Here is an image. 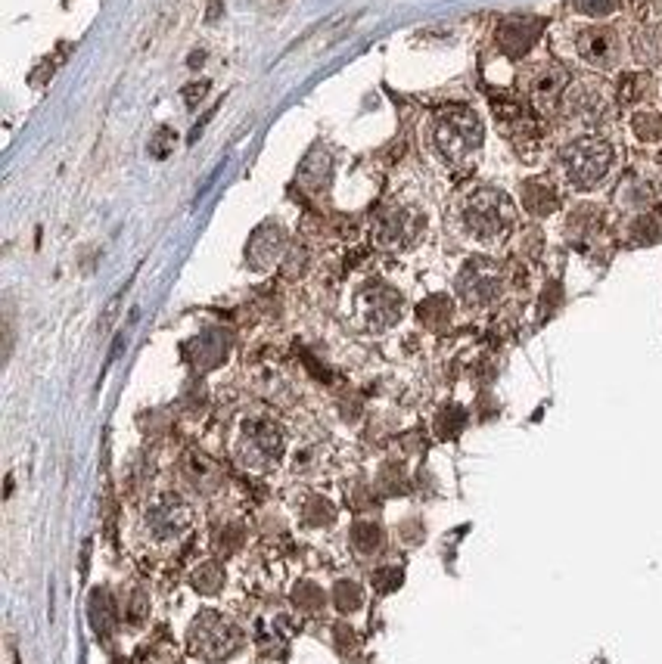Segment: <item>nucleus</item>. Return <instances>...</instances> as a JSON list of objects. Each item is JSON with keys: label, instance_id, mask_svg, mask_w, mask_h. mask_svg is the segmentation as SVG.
Wrapping results in <instances>:
<instances>
[{"label": "nucleus", "instance_id": "obj_1", "mask_svg": "<svg viewBox=\"0 0 662 664\" xmlns=\"http://www.w3.org/2000/svg\"><path fill=\"white\" fill-rule=\"evenodd\" d=\"M516 209L504 193L497 190H479L466 196L464 209H460V224H464L466 236L479 242H497L510 233L513 227Z\"/></svg>", "mask_w": 662, "mask_h": 664}, {"label": "nucleus", "instance_id": "obj_2", "mask_svg": "<svg viewBox=\"0 0 662 664\" xmlns=\"http://www.w3.org/2000/svg\"><path fill=\"white\" fill-rule=\"evenodd\" d=\"M433 143L445 162L464 164L470 156H476L479 143H482V125H479L476 112L470 109H442L433 121Z\"/></svg>", "mask_w": 662, "mask_h": 664}, {"label": "nucleus", "instance_id": "obj_3", "mask_svg": "<svg viewBox=\"0 0 662 664\" xmlns=\"http://www.w3.org/2000/svg\"><path fill=\"white\" fill-rule=\"evenodd\" d=\"M610 164H612V146L597 137L579 140V143H573L563 152L566 178L573 180L575 187H581V190L597 187L600 180L606 178V172H610Z\"/></svg>", "mask_w": 662, "mask_h": 664}, {"label": "nucleus", "instance_id": "obj_4", "mask_svg": "<svg viewBox=\"0 0 662 664\" xmlns=\"http://www.w3.org/2000/svg\"><path fill=\"white\" fill-rule=\"evenodd\" d=\"M236 456H240L242 466L255 469V472L277 466L283 456V431L274 423L252 419V423L242 425V435L236 441Z\"/></svg>", "mask_w": 662, "mask_h": 664}, {"label": "nucleus", "instance_id": "obj_5", "mask_svg": "<svg viewBox=\"0 0 662 664\" xmlns=\"http://www.w3.org/2000/svg\"><path fill=\"white\" fill-rule=\"evenodd\" d=\"M143 528L156 544H174L193 528V509L181 500L178 493H162L143 513Z\"/></svg>", "mask_w": 662, "mask_h": 664}, {"label": "nucleus", "instance_id": "obj_6", "mask_svg": "<svg viewBox=\"0 0 662 664\" xmlns=\"http://www.w3.org/2000/svg\"><path fill=\"white\" fill-rule=\"evenodd\" d=\"M423 227H427V221H423L420 211L408 209V205H395V209H386L376 218L373 236L382 248H404L420 240Z\"/></svg>", "mask_w": 662, "mask_h": 664}, {"label": "nucleus", "instance_id": "obj_7", "mask_svg": "<svg viewBox=\"0 0 662 664\" xmlns=\"http://www.w3.org/2000/svg\"><path fill=\"white\" fill-rule=\"evenodd\" d=\"M193 643H196V649L203 652V655L218 658L236 645V630L224 618H218V614H205L203 621H196Z\"/></svg>", "mask_w": 662, "mask_h": 664}, {"label": "nucleus", "instance_id": "obj_8", "mask_svg": "<svg viewBox=\"0 0 662 664\" xmlns=\"http://www.w3.org/2000/svg\"><path fill=\"white\" fill-rule=\"evenodd\" d=\"M460 295L470 304H489L491 298H497L501 292V277H497L495 267L482 264V261H473L464 273H460Z\"/></svg>", "mask_w": 662, "mask_h": 664}, {"label": "nucleus", "instance_id": "obj_9", "mask_svg": "<svg viewBox=\"0 0 662 664\" xmlns=\"http://www.w3.org/2000/svg\"><path fill=\"white\" fill-rule=\"evenodd\" d=\"M579 57L591 65H612L619 57V41L610 28H588L579 34Z\"/></svg>", "mask_w": 662, "mask_h": 664}, {"label": "nucleus", "instance_id": "obj_10", "mask_svg": "<svg viewBox=\"0 0 662 664\" xmlns=\"http://www.w3.org/2000/svg\"><path fill=\"white\" fill-rule=\"evenodd\" d=\"M367 304H364V314L370 317V323L376 326H389L402 317V298L395 295L389 286H376L373 292H367Z\"/></svg>", "mask_w": 662, "mask_h": 664}, {"label": "nucleus", "instance_id": "obj_11", "mask_svg": "<svg viewBox=\"0 0 662 664\" xmlns=\"http://www.w3.org/2000/svg\"><path fill=\"white\" fill-rule=\"evenodd\" d=\"M563 88H566V72L554 69V65H544V69L532 72V78H528V96L535 103L560 100Z\"/></svg>", "mask_w": 662, "mask_h": 664}, {"label": "nucleus", "instance_id": "obj_12", "mask_svg": "<svg viewBox=\"0 0 662 664\" xmlns=\"http://www.w3.org/2000/svg\"><path fill=\"white\" fill-rule=\"evenodd\" d=\"M538 32H542V22L535 19H513L501 28V44L507 53H526L528 47L535 44Z\"/></svg>", "mask_w": 662, "mask_h": 664}, {"label": "nucleus", "instance_id": "obj_13", "mask_svg": "<svg viewBox=\"0 0 662 664\" xmlns=\"http://www.w3.org/2000/svg\"><path fill=\"white\" fill-rule=\"evenodd\" d=\"M349 544L355 546L361 556H373V553L382 550V544H386V534H382V528L376 525V522H355L349 531Z\"/></svg>", "mask_w": 662, "mask_h": 664}, {"label": "nucleus", "instance_id": "obj_14", "mask_svg": "<svg viewBox=\"0 0 662 664\" xmlns=\"http://www.w3.org/2000/svg\"><path fill=\"white\" fill-rule=\"evenodd\" d=\"M333 519H336V509H333V503L324 500V497H312V500L305 503V509H302V522H305L308 528H327V525H333Z\"/></svg>", "mask_w": 662, "mask_h": 664}, {"label": "nucleus", "instance_id": "obj_15", "mask_svg": "<svg viewBox=\"0 0 662 664\" xmlns=\"http://www.w3.org/2000/svg\"><path fill=\"white\" fill-rule=\"evenodd\" d=\"M215 546H218V553H221V556H234V553L242 546V528L240 525L221 528V531H218Z\"/></svg>", "mask_w": 662, "mask_h": 664}, {"label": "nucleus", "instance_id": "obj_16", "mask_svg": "<svg viewBox=\"0 0 662 664\" xmlns=\"http://www.w3.org/2000/svg\"><path fill=\"white\" fill-rule=\"evenodd\" d=\"M221 581H224V575H221V569H218L215 562H205L203 569L193 575V584H196V590H203V593L218 590V587H221Z\"/></svg>", "mask_w": 662, "mask_h": 664}, {"label": "nucleus", "instance_id": "obj_17", "mask_svg": "<svg viewBox=\"0 0 662 664\" xmlns=\"http://www.w3.org/2000/svg\"><path fill=\"white\" fill-rule=\"evenodd\" d=\"M336 599H339V608H355L358 602H361V590H358V584L343 581L336 587Z\"/></svg>", "mask_w": 662, "mask_h": 664}, {"label": "nucleus", "instance_id": "obj_18", "mask_svg": "<svg viewBox=\"0 0 662 664\" xmlns=\"http://www.w3.org/2000/svg\"><path fill=\"white\" fill-rule=\"evenodd\" d=\"M302 599V606H308V608H314L312 602H324V593L320 590H314V584H302V590L296 593V602Z\"/></svg>", "mask_w": 662, "mask_h": 664}, {"label": "nucleus", "instance_id": "obj_19", "mask_svg": "<svg viewBox=\"0 0 662 664\" xmlns=\"http://www.w3.org/2000/svg\"><path fill=\"white\" fill-rule=\"evenodd\" d=\"M619 0H581V10L585 13H610V10H616Z\"/></svg>", "mask_w": 662, "mask_h": 664}]
</instances>
